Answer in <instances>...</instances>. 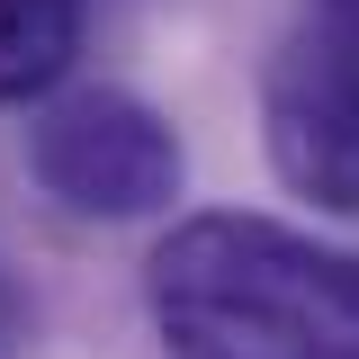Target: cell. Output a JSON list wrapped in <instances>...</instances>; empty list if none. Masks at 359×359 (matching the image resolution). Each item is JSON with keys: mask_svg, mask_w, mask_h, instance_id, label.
<instances>
[{"mask_svg": "<svg viewBox=\"0 0 359 359\" xmlns=\"http://www.w3.org/2000/svg\"><path fill=\"white\" fill-rule=\"evenodd\" d=\"M314 27H332L341 45H359V0H314Z\"/></svg>", "mask_w": 359, "mask_h": 359, "instance_id": "5b68a950", "label": "cell"}, {"mask_svg": "<svg viewBox=\"0 0 359 359\" xmlns=\"http://www.w3.org/2000/svg\"><path fill=\"white\" fill-rule=\"evenodd\" d=\"M27 171L54 207L90 224H135L180 198V135L135 90H63L27 126Z\"/></svg>", "mask_w": 359, "mask_h": 359, "instance_id": "7a4b0ae2", "label": "cell"}, {"mask_svg": "<svg viewBox=\"0 0 359 359\" xmlns=\"http://www.w3.org/2000/svg\"><path fill=\"white\" fill-rule=\"evenodd\" d=\"M18 341V297H9V278H0V351Z\"/></svg>", "mask_w": 359, "mask_h": 359, "instance_id": "8992f818", "label": "cell"}, {"mask_svg": "<svg viewBox=\"0 0 359 359\" xmlns=\"http://www.w3.org/2000/svg\"><path fill=\"white\" fill-rule=\"evenodd\" d=\"M171 359H359V252L278 216H189L144 261Z\"/></svg>", "mask_w": 359, "mask_h": 359, "instance_id": "6da1fadb", "label": "cell"}, {"mask_svg": "<svg viewBox=\"0 0 359 359\" xmlns=\"http://www.w3.org/2000/svg\"><path fill=\"white\" fill-rule=\"evenodd\" d=\"M90 0H0V108L9 99H45L81 54Z\"/></svg>", "mask_w": 359, "mask_h": 359, "instance_id": "277c9868", "label": "cell"}, {"mask_svg": "<svg viewBox=\"0 0 359 359\" xmlns=\"http://www.w3.org/2000/svg\"><path fill=\"white\" fill-rule=\"evenodd\" d=\"M261 135L297 198L332 207V216H359V45H341L332 27L297 36L269 63Z\"/></svg>", "mask_w": 359, "mask_h": 359, "instance_id": "3957f363", "label": "cell"}]
</instances>
